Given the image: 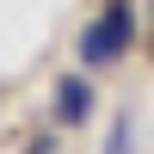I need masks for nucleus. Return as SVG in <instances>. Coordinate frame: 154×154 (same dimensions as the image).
<instances>
[{
    "mask_svg": "<svg viewBox=\"0 0 154 154\" xmlns=\"http://www.w3.org/2000/svg\"><path fill=\"white\" fill-rule=\"evenodd\" d=\"M130 43H136V12H130V0H111V6L80 31V62L86 68H105V62H117Z\"/></svg>",
    "mask_w": 154,
    "mask_h": 154,
    "instance_id": "nucleus-1",
    "label": "nucleus"
},
{
    "mask_svg": "<svg viewBox=\"0 0 154 154\" xmlns=\"http://www.w3.org/2000/svg\"><path fill=\"white\" fill-rule=\"evenodd\" d=\"M86 117H93V80H80V74H68V80H56V123H68V130H80Z\"/></svg>",
    "mask_w": 154,
    "mask_h": 154,
    "instance_id": "nucleus-2",
    "label": "nucleus"
},
{
    "mask_svg": "<svg viewBox=\"0 0 154 154\" xmlns=\"http://www.w3.org/2000/svg\"><path fill=\"white\" fill-rule=\"evenodd\" d=\"M105 154H130V130H123V123L111 130V148H105Z\"/></svg>",
    "mask_w": 154,
    "mask_h": 154,
    "instance_id": "nucleus-3",
    "label": "nucleus"
},
{
    "mask_svg": "<svg viewBox=\"0 0 154 154\" xmlns=\"http://www.w3.org/2000/svg\"><path fill=\"white\" fill-rule=\"evenodd\" d=\"M49 148H56V142H37V148H31V154H49Z\"/></svg>",
    "mask_w": 154,
    "mask_h": 154,
    "instance_id": "nucleus-4",
    "label": "nucleus"
}]
</instances>
